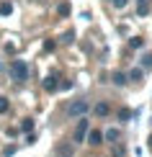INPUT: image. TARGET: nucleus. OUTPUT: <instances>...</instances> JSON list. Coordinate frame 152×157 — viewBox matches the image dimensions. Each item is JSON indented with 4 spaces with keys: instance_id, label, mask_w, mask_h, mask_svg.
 I'll list each match as a JSON object with an SVG mask.
<instances>
[{
    "instance_id": "f257e3e1",
    "label": "nucleus",
    "mask_w": 152,
    "mask_h": 157,
    "mask_svg": "<svg viewBox=\"0 0 152 157\" xmlns=\"http://www.w3.org/2000/svg\"><path fill=\"white\" fill-rule=\"evenodd\" d=\"M10 77H13L16 82L29 80V64H26L23 59H13V62H10Z\"/></svg>"
},
{
    "instance_id": "f03ea898",
    "label": "nucleus",
    "mask_w": 152,
    "mask_h": 157,
    "mask_svg": "<svg viewBox=\"0 0 152 157\" xmlns=\"http://www.w3.org/2000/svg\"><path fill=\"white\" fill-rule=\"evenodd\" d=\"M88 108H90L88 101H72L67 106V116H83V113H88Z\"/></svg>"
},
{
    "instance_id": "7ed1b4c3",
    "label": "nucleus",
    "mask_w": 152,
    "mask_h": 157,
    "mask_svg": "<svg viewBox=\"0 0 152 157\" xmlns=\"http://www.w3.org/2000/svg\"><path fill=\"white\" fill-rule=\"evenodd\" d=\"M88 132H90L88 119H80V121H77V126H75V142H83L85 136H88Z\"/></svg>"
},
{
    "instance_id": "20e7f679",
    "label": "nucleus",
    "mask_w": 152,
    "mask_h": 157,
    "mask_svg": "<svg viewBox=\"0 0 152 157\" xmlns=\"http://www.w3.org/2000/svg\"><path fill=\"white\" fill-rule=\"evenodd\" d=\"M88 144H93V147L103 144V134L98 132V129H90V132H88Z\"/></svg>"
},
{
    "instance_id": "39448f33",
    "label": "nucleus",
    "mask_w": 152,
    "mask_h": 157,
    "mask_svg": "<svg viewBox=\"0 0 152 157\" xmlns=\"http://www.w3.org/2000/svg\"><path fill=\"white\" fill-rule=\"evenodd\" d=\"M44 90H47V93H54V90H59V82H57L54 75H49L47 80H44Z\"/></svg>"
},
{
    "instance_id": "423d86ee",
    "label": "nucleus",
    "mask_w": 152,
    "mask_h": 157,
    "mask_svg": "<svg viewBox=\"0 0 152 157\" xmlns=\"http://www.w3.org/2000/svg\"><path fill=\"white\" fill-rule=\"evenodd\" d=\"M93 113H95V116H108V113H111L108 103H103V101H101V103H95V106H93Z\"/></svg>"
},
{
    "instance_id": "0eeeda50",
    "label": "nucleus",
    "mask_w": 152,
    "mask_h": 157,
    "mask_svg": "<svg viewBox=\"0 0 152 157\" xmlns=\"http://www.w3.org/2000/svg\"><path fill=\"white\" fill-rule=\"evenodd\" d=\"M21 132L34 134V119H23V121H21Z\"/></svg>"
},
{
    "instance_id": "6e6552de",
    "label": "nucleus",
    "mask_w": 152,
    "mask_h": 157,
    "mask_svg": "<svg viewBox=\"0 0 152 157\" xmlns=\"http://www.w3.org/2000/svg\"><path fill=\"white\" fill-rule=\"evenodd\" d=\"M111 80H114V85L121 88V85H127V75H124V72H114V75H111Z\"/></svg>"
},
{
    "instance_id": "1a4fd4ad",
    "label": "nucleus",
    "mask_w": 152,
    "mask_h": 157,
    "mask_svg": "<svg viewBox=\"0 0 152 157\" xmlns=\"http://www.w3.org/2000/svg\"><path fill=\"white\" fill-rule=\"evenodd\" d=\"M72 152H75V149H72V144H62V147L57 149L59 157H72Z\"/></svg>"
},
{
    "instance_id": "9d476101",
    "label": "nucleus",
    "mask_w": 152,
    "mask_h": 157,
    "mask_svg": "<svg viewBox=\"0 0 152 157\" xmlns=\"http://www.w3.org/2000/svg\"><path fill=\"white\" fill-rule=\"evenodd\" d=\"M129 47H131V49H142V47H144V41H142L139 36H131V39H129Z\"/></svg>"
},
{
    "instance_id": "9b49d317",
    "label": "nucleus",
    "mask_w": 152,
    "mask_h": 157,
    "mask_svg": "<svg viewBox=\"0 0 152 157\" xmlns=\"http://www.w3.org/2000/svg\"><path fill=\"white\" fill-rule=\"evenodd\" d=\"M13 13V3H0V16H10Z\"/></svg>"
},
{
    "instance_id": "f8f14e48",
    "label": "nucleus",
    "mask_w": 152,
    "mask_h": 157,
    "mask_svg": "<svg viewBox=\"0 0 152 157\" xmlns=\"http://www.w3.org/2000/svg\"><path fill=\"white\" fill-rule=\"evenodd\" d=\"M124 155H127V147H124V144H116L114 152H111V157H124Z\"/></svg>"
},
{
    "instance_id": "ddd939ff",
    "label": "nucleus",
    "mask_w": 152,
    "mask_h": 157,
    "mask_svg": "<svg viewBox=\"0 0 152 157\" xmlns=\"http://www.w3.org/2000/svg\"><path fill=\"white\" fill-rule=\"evenodd\" d=\"M8 108H10L8 98H5V95H0V113H8Z\"/></svg>"
},
{
    "instance_id": "4468645a",
    "label": "nucleus",
    "mask_w": 152,
    "mask_h": 157,
    "mask_svg": "<svg viewBox=\"0 0 152 157\" xmlns=\"http://www.w3.org/2000/svg\"><path fill=\"white\" fill-rule=\"evenodd\" d=\"M131 116H134V113H131L129 108H121V111H119V119H121V121H129Z\"/></svg>"
},
{
    "instance_id": "2eb2a0df",
    "label": "nucleus",
    "mask_w": 152,
    "mask_h": 157,
    "mask_svg": "<svg viewBox=\"0 0 152 157\" xmlns=\"http://www.w3.org/2000/svg\"><path fill=\"white\" fill-rule=\"evenodd\" d=\"M127 80H142V70H131L127 75Z\"/></svg>"
},
{
    "instance_id": "dca6fc26",
    "label": "nucleus",
    "mask_w": 152,
    "mask_h": 157,
    "mask_svg": "<svg viewBox=\"0 0 152 157\" xmlns=\"http://www.w3.org/2000/svg\"><path fill=\"white\" fill-rule=\"evenodd\" d=\"M57 10H59V16H70V5H67V3H62Z\"/></svg>"
},
{
    "instance_id": "f3484780",
    "label": "nucleus",
    "mask_w": 152,
    "mask_h": 157,
    "mask_svg": "<svg viewBox=\"0 0 152 157\" xmlns=\"http://www.w3.org/2000/svg\"><path fill=\"white\" fill-rule=\"evenodd\" d=\"M106 136L114 142V139H119V132H116V129H108V132H106Z\"/></svg>"
},
{
    "instance_id": "a211bd4d",
    "label": "nucleus",
    "mask_w": 152,
    "mask_h": 157,
    "mask_svg": "<svg viewBox=\"0 0 152 157\" xmlns=\"http://www.w3.org/2000/svg\"><path fill=\"white\" fill-rule=\"evenodd\" d=\"M142 64H144V67H152V57H150V54L142 57Z\"/></svg>"
},
{
    "instance_id": "6ab92c4d",
    "label": "nucleus",
    "mask_w": 152,
    "mask_h": 157,
    "mask_svg": "<svg viewBox=\"0 0 152 157\" xmlns=\"http://www.w3.org/2000/svg\"><path fill=\"white\" fill-rule=\"evenodd\" d=\"M127 3H129V0H114V5H116V8H124Z\"/></svg>"
},
{
    "instance_id": "aec40b11",
    "label": "nucleus",
    "mask_w": 152,
    "mask_h": 157,
    "mask_svg": "<svg viewBox=\"0 0 152 157\" xmlns=\"http://www.w3.org/2000/svg\"><path fill=\"white\" fill-rule=\"evenodd\" d=\"M150 149H152V136H150Z\"/></svg>"
}]
</instances>
